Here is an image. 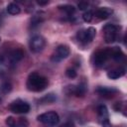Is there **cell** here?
<instances>
[{"label": "cell", "instance_id": "cell-1", "mask_svg": "<svg viewBox=\"0 0 127 127\" xmlns=\"http://www.w3.org/2000/svg\"><path fill=\"white\" fill-rule=\"evenodd\" d=\"M48 84H49L48 78L36 71L29 74L26 83L27 88L30 91H34V92H39L44 90L48 86Z\"/></svg>", "mask_w": 127, "mask_h": 127}, {"label": "cell", "instance_id": "cell-2", "mask_svg": "<svg viewBox=\"0 0 127 127\" xmlns=\"http://www.w3.org/2000/svg\"><path fill=\"white\" fill-rule=\"evenodd\" d=\"M37 119H38L39 122H41L42 124H44L47 127H54L60 121L59 114L55 111H50V112L43 113V114L39 115L37 117Z\"/></svg>", "mask_w": 127, "mask_h": 127}, {"label": "cell", "instance_id": "cell-3", "mask_svg": "<svg viewBox=\"0 0 127 127\" xmlns=\"http://www.w3.org/2000/svg\"><path fill=\"white\" fill-rule=\"evenodd\" d=\"M120 29V27L113 25V24H106L103 27V32H104V40L107 44H111L116 41L117 39V32Z\"/></svg>", "mask_w": 127, "mask_h": 127}, {"label": "cell", "instance_id": "cell-4", "mask_svg": "<svg viewBox=\"0 0 127 127\" xmlns=\"http://www.w3.org/2000/svg\"><path fill=\"white\" fill-rule=\"evenodd\" d=\"M95 35H96V30L93 27H89L87 29L79 30L76 33V38H77L78 42L87 44V43H90L94 39Z\"/></svg>", "mask_w": 127, "mask_h": 127}, {"label": "cell", "instance_id": "cell-5", "mask_svg": "<svg viewBox=\"0 0 127 127\" xmlns=\"http://www.w3.org/2000/svg\"><path fill=\"white\" fill-rule=\"evenodd\" d=\"M9 109L13 113L24 114V113H28L30 111V105L27 102H25L21 99H16V100H14L13 102L10 103Z\"/></svg>", "mask_w": 127, "mask_h": 127}, {"label": "cell", "instance_id": "cell-6", "mask_svg": "<svg viewBox=\"0 0 127 127\" xmlns=\"http://www.w3.org/2000/svg\"><path fill=\"white\" fill-rule=\"evenodd\" d=\"M109 58V48L102 49L95 52L92 56V63L95 66H102Z\"/></svg>", "mask_w": 127, "mask_h": 127}, {"label": "cell", "instance_id": "cell-7", "mask_svg": "<svg viewBox=\"0 0 127 127\" xmlns=\"http://www.w3.org/2000/svg\"><path fill=\"white\" fill-rule=\"evenodd\" d=\"M45 46H46V40L44 39V37H42L40 35L34 36L30 39L29 47L33 53H39V52L43 51Z\"/></svg>", "mask_w": 127, "mask_h": 127}, {"label": "cell", "instance_id": "cell-8", "mask_svg": "<svg viewBox=\"0 0 127 127\" xmlns=\"http://www.w3.org/2000/svg\"><path fill=\"white\" fill-rule=\"evenodd\" d=\"M69 48L66 45H60L57 47V49L55 50L54 54L52 55V61L55 63L61 62L62 60L67 58L69 56Z\"/></svg>", "mask_w": 127, "mask_h": 127}, {"label": "cell", "instance_id": "cell-9", "mask_svg": "<svg viewBox=\"0 0 127 127\" xmlns=\"http://www.w3.org/2000/svg\"><path fill=\"white\" fill-rule=\"evenodd\" d=\"M65 92L67 94H73L77 97H81L86 92V84L79 83L77 85H68L65 87Z\"/></svg>", "mask_w": 127, "mask_h": 127}, {"label": "cell", "instance_id": "cell-10", "mask_svg": "<svg viewBox=\"0 0 127 127\" xmlns=\"http://www.w3.org/2000/svg\"><path fill=\"white\" fill-rule=\"evenodd\" d=\"M117 90L113 87H106V86H99L96 88V93L104 98H112L116 94Z\"/></svg>", "mask_w": 127, "mask_h": 127}, {"label": "cell", "instance_id": "cell-11", "mask_svg": "<svg viewBox=\"0 0 127 127\" xmlns=\"http://www.w3.org/2000/svg\"><path fill=\"white\" fill-rule=\"evenodd\" d=\"M112 13H113L112 9H110L108 7H100L95 10L93 15L100 20H104V19H107L109 16H111Z\"/></svg>", "mask_w": 127, "mask_h": 127}, {"label": "cell", "instance_id": "cell-12", "mask_svg": "<svg viewBox=\"0 0 127 127\" xmlns=\"http://www.w3.org/2000/svg\"><path fill=\"white\" fill-rule=\"evenodd\" d=\"M109 58L110 59H113V60H115L117 62H120V61H122L124 59V54L117 47L109 48Z\"/></svg>", "mask_w": 127, "mask_h": 127}, {"label": "cell", "instance_id": "cell-13", "mask_svg": "<svg viewBox=\"0 0 127 127\" xmlns=\"http://www.w3.org/2000/svg\"><path fill=\"white\" fill-rule=\"evenodd\" d=\"M124 74H125V68L123 67H117L107 72V76L111 79H117L119 77H122Z\"/></svg>", "mask_w": 127, "mask_h": 127}, {"label": "cell", "instance_id": "cell-14", "mask_svg": "<svg viewBox=\"0 0 127 127\" xmlns=\"http://www.w3.org/2000/svg\"><path fill=\"white\" fill-rule=\"evenodd\" d=\"M23 58H24V53H23V51L20 50V49H16V50H14V51H12V52L10 53V61H11L12 63H14V64L18 63V62L21 61Z\"/></svg>", "mask_w": 127, "mask_h": 127}, {"label": "cell", "instance_id": "cell-15", "mask_svg": "<svg viewBox=\"0 0 127 127\" xmlns=\"http://www.w3.org/2000/svg\"><path fill=\"white\" fill-rule=\"evenodd\" d=\"M97 113H98V117L100 118V120L104 121L108 119V111L105 105H99L97 108Z\"/></svg>", "mask_w": 127, "mask_h": 127}, {"label": "cell", "instance_id": "cell-16", "mask_svg": "<svg viewBox=\"0 0 127 127\" xmlns=\"http://www.w3.org/2000/svg\"><path fill=\"white\" fill-rule=\"evenodd\" d=\"M7 12L11 15H18L21 12V8L16 3H10L7 6Z\"/></svg>", "mask_w": 127, "mask_h": 127}, {"label": "cell", "instance_id": "cell-17", "mask_svg": "<svg viewBox=\"0 0 127 127\" xmlns=\"http://www.w3.org/2000/svg\"><path fill=\"white\" fill-rule=\"evenodd\" d=\"M58 8H59L60 11L65 13V14H67V15H71V14H73L74 11H75V8H74L72 5H68V4L60 5V6H58Z\"/></svg>", "mask_w": 127, "mask_h": 127}, {"label": "cell", "instance_id": "cell-18", "mask_svg": "<svg viewBox=\"0 0 127 127\" xmlns=\"http://www.w3.org/2000/svg\"><path fill=\"white\" fill-rule=\"evenodd\" d=\"M11 127H29V122L25 118H19L18 120L15 119V122Z\"/></svg>", "mask_w": 127, "mask_h": 127}, {"label": "cell", "instance_id": "cell-19", "mask_svg": "<svg viewBox=\"0 0 127 127\" xmlns=\"http://www.w3.org/2000/svg\"><path fill=\"white\" fill-rule=\"evenodd\" d=\"M82 19L85 22H91L92 19H93V13H92V11H90V10L85 11L83 13V15H82Z\"/></svg>", "mask_w": 127, "mask_h": 127}, {"label": "cell", "instance_id": "cell-20", "mask_svg": "<svg viewBox=\"0 0 127 127\" xmlns=\"http://www.w3.org/2000/svg\"><path fill=\"white\" fill-rule=\"evenodd\" d=\"M0 89H1L2 92L7 93V92H9L12 89V86H11V84L9 82H4V83H2L0 85Z\"/></svg>", "mask_w": 127, "mask_h": 127}, {"label": "cell", "instance_id": "cell-21", "mask_svg": "<svg viewBox=\"0 0 127 127\" xmlns=\"http://www.w3.org/2000/svg\"><path fill=\"white\" fill-rule=\"evenodd\" d=\"M41 22H42V18L39 17V15H35V16L31 19V25H32V26H37V25H39Z\"/></svg>", "mask_w": 127, "mask_h": 127}, {"label": "cell", "instance_id": "cell-22", "mask_svg": "<svg viewBox=\"0 0 127 127\" xmlns=\"http://www.w3.org/2000/svg\"><path fill=\"white\" fill-rule=\"evenodd\" d=\"M65 74H66L68 77H70V78H74V77L76 76V71H75V69H73V68H67L66 71H65Z\"/></svg>", "mask_w": 127, "mask_h": 127}, {"label": "cell", "instance_id": "cell-23", "mask_svg": "<svg viewBox=\"0 0 127 127\" xmlns=\"http://www.w3.org/2000/svg\"><path fill=\"white\" fill-rule=\"evenodd\" d=\"M15 122V118L14 117H12V116H9V117H7L6 118V120H5V123L9 126V127H11L12 125H13V123Z\"/></svg>", "mask_w": 127, "mask_h": 127}, {"label": "cell", "instance_id": "cell-24", "mask_svg": "<svg viewBox=\"0 0 127 127\" xmlns=\"http://www.w3.org/2000/svg\"><path fill=\"white\" fill-rule=\"evenodd\" d=\"M78 8L80 9V10H85V9H87V7H88V3L87 2H84V1H81V2H79L78 3Z\"/></svg>", "mask_w": 127, "mask_h": 127}, {"label": "cell", "instance_id": "cell-25", "mask_svg": "<svg viewBox=\"0 0 127 127\" xmlns=\"http://www.w3.org/2000/svg\"><path fill=\"white\" fill-rule=\"evenodd\" d=\"M37 3H38L39 5H46V4L49 3V1H38Z\"/></svg>", "mask_w": 127, "mask_h": 127}, {"label": "cell", "instance_id": "cell-26", "mask_svg": "<svg viewBox=\"0 0 127 127\" xmlns=\"http://www.w3.org/2000/svg\"><path fill=\"white\" fill-rule=\"evenodd\" d=\"M61 127H71V125H70L69 123H65V124H64V125L61 126Z\"/></svg>", "mask_w": 127, "mask_h": 127}, {"label": "cell", "instance_id": "cell-27", "mask_svg": "<svg viewBox=\"0 0 127 127\" xmlns=\"http://www.w3.org/2000/svg\"><path fill=\"white\" fill-rule=\"evenodd\" d=\"M0 102H1V98H0Z\"/></svg>", "mask_w": 127, "mask_h": 127}, {"label": "cell", "instance_id": "cell-28", "mask_svg": "<svg viewBox=\"0 0 127 127\" xmlns=\"http://www.w3.org/2000/svg\"><path fill=\"white\" fill-rule=\"evenodd\" d=\"M0 40H1V38H0Z\"/></svg>", "mask_w": 127, "mask_h": 127}]
</instances>
